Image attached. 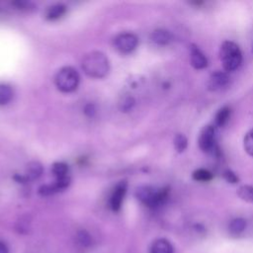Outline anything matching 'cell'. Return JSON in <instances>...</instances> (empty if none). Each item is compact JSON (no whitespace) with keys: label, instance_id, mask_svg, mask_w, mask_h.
<instances>
[{"label":"cell","instance_id":"cell-1","mask_svg":"<svg viewBox=\"0 0 253 253\" xmlns=\"http://www.w3.org/2000/svg\"><path fill=\"white\" fill-rule=\"evenodd\" d=\"M82 69L90 77L104 78L110 71L108 57L101 51H91L82 59Z\"/></svg>","mask_w":253,"mask_h":253},{"label":"cell","instance_id":"cell-2","mask_svg":"<svg viewBox=\"0 0 253 253\" xmlns=\"http://www.w3.org/2000/svg\"><path fill=\"white\" fill-rule=\"evenodd\" d=\"M219 58L225 71H234L242 62V53L235 42L225 41L220 45Z\"/></svg>","mask_w":253,"mask_h":253},{"label":"cell","instance_id":"cell-3","mask_svg":"<svg viewBox=\"0 0 253 253\" xmlns=\"http://www.w3.org/2000/svg\"><path fill=\"white\" fill-rule=\"evenodd\" d=\"M169 190L167 188L155 189L149 186H143L136 190V198L149 208H156L162 205L168 198Z\"/></svg>","mask_w":253,"mask_h":253},{"label":"cell","instance_id":"cell-4","mask_svg":"<svg viewBox=\"0 0 253 253\" xmlns=\"http://www.w3.org/2000/svg\"><path fill=\"white\" fill-rule=\"evenodd\" d=\"M79 81L80 77L78 72L70 66L60 68L54 77L55 86L58 90L64 93L73 92L78 87Z\"/></svg>","mask_w":253,"mask_h":253},{"label":"cell","instance_id":"cell-5","mask_svg":"<svg viewBox=\"0 0 253 253\" xmlns=\"http://www.w3.org/2000/svg\"><path fill=\"white\" fill-rule=\"evenodd\" d=\"M198 144L202 151L210 152L214 149L215 144V129L212 126H205L200 131Z\"/></svg>","mask_w":253,"mask_h":253},{"label":"cell","instance_id":"cell-6","mask_svg":"<svg viewBox=\"0 0 253 253\" xmlns=\"http://www.w3.org/2000/svg\"><path fill=\"white\" fill-rule=\"evenodd\" d=\"M138 39L135 35L131 33H123L120 34L115 39V45L116 47L124 53H128L134 50L137 46Z\"/></svg>","mask_w":253,"mask_h":253},{"label":"cell","instance_id":"cell-7","mask_svg":"<svg viewBox=\"0 0 253 253\" xmlns=\"http://www.w3.org/2000/svg\"><path fill=\"white\" fill-rule=\"evenodd\" d=\"M126 192V183L125 181L120 182L115 187L110 198V207L114 211H119L121 210Z\"/></svg>","mask_w":253,"mask_h":253},{"label":"cell","instance_id":"cell-8","mask_svg":"<svg viewBox=\"0 0 253 253\" xmlns=\"http://www.w3.org/2000/svg\"><path fill=\"white\" fill-rule=\"evenodd\" d=\"M229 82V78L225 72L214 71L211 74L208 81V89L210 91H217L225 87Z\"/></svg>","mask_w":253,"mask_h":253},{"label":"cell","instance_id":"cell-9","mask_svg":"<svg viewBox=\"0 0 253 253\" xmlns=\"http://www.w3.org/2000/svg\"><path fill=\"white\" fill-rule=\"evenodd\" d=\"M190 62L196 69H203L208 65L207 57L195 44H191L190 46Z\"/></svg>","mask_w":253,"mask_h":253},{"label":"cell","instance_id":"cell-10","mask_svg":"<svg viewBox=\"0 0 253 253\" xmlns=\"http://www.w3.org/2000/svg\"><path fill=\"white\" fill-rule=\"evenodd\" d=\"M173 251L172 244L165 238L155 239L149 247V253H173Z\"/></svg>","mask_w":253,"mask_h":253},{"label":"cell","instance_id":"cell-11","mask_svg":"<svg viewBox=\"0 0 253 253\" xmlns=\"http://www.w3.org/2000/svg\"><path fill=\"white\" fill-rule=\"evenodd\" d=\"M172 36L166 30H156L151 34V41L157 44L164 45L171 42Z\"/></svg>","mask_w":253,"mask_h":253},{"label":"cell","instance_id":"cell-12","mask_svg":"<svg viewBox=\"0 0 253 253\" xmlns=\"http://www.w3.org/2000/svg\"><path fill=\"white\" fill-rule=\"evenodd\" d=\"M43 171V168L42 166V164L38 161H32L28 164L27 167V172H26V178L30 179V180H35L38 179L39 177L42 176Z\"/></svg>","mask_w":253,"mask_h":253},{"label":"cell","instance_id":"cell-13","mask_svg":"<svg viewBox=\"0 0 253 253\" xmlns=\"http://www.w3.org/2000/svg\"><path fill=\"white\" fill-rule=\"evenodd\" d=\"M66 12V7L62 4H55L49 7L45 13V17L48 20H57L61 18Z\"/></svg>","mask_w":253,"mask_h":253},{"label":"cell","instance_id":"cell-14","mask_svg":"<svg viewBox=\"0 0 253 253\" xmlns=\"http://www.w3.org/2000/svg\"><path fill=\"white\" fill-rule=\"evenodd\" d=\"M245 228H246V220L242 217H236L232 219L228 226L229 233L232 235L241 234Z\"/></svg>","mask_w":253,"mask_h":253},{"label":"cell","instance_id":"cell-15","mask_svg":"<svg viewBox=\"0 0 253 253\" xmlns=\"http://www.w3.org/2000/svg\"><path fill=\"white\" fill-rule=\"evenodd\" d=\"M230 117V108L224 106L218 110L214 118V124L216 126H223Z\"/></svg>","mask_w":253,"mask_h":253},{"label":"cell","instance_id":"cell-16","mask_svg":"<svg viewBox=\"0 0 253 253\" xmlns=\"http://www.w3.org/2000/svg\"><path fill=\"white\" fill-rule=\"evenodd\" d=\"M14 92L11 86L6 84H0V105H7L13 99Z\"/></svg>","mask_w":253,"mask_h":253},{"label":"cell","instance_id":"cell-17","mask_svg":"<svg viewBox=\"0 0 253 253\" xmlns=\"http://www.w3.org/2000/svg\"><path fill=\"white\" fill-rule=\"evenodd\" d=\"M192 177L195 181H198V182H209L212 179L213 176H212V173L210 172L209 170L200 168L193 172Z\"/></svg>","mask_w":253,"mask_h":253},{"label":"cell","instance_id":"cell-18","mask_svg":"<svg viewBox=\"0 0 253 253\" xmlns=\"http://www.w3.org/2000/svg\"><path fill=\"white\" fill-rule=\"evenodd\" d=\"M51 171L53 173V175L56 177V179L59 178H64L67 177V173H68V167L65 163L63 162H56L52 165Z\"/></svg>","mask_w":253,"mask_h":253},{"label":"cell","instance_id":"cell-19","mask_svg":"<svg viewBox=\"0 0 253 253\" xmlns=\"http://www.w3.org/2000/svg\"><path fill=\"white\" fill-rule=\"evenodd\" d=\"M238 197L246 202L253 203V187L252 186H241L237 190Z\"/></svg>","mask_w":253,"mask_h":253},{"label":"cell","instance_id":"cell-20","mask_svg":"<svg viewBox=\"0 0 253 253\" xmlns=\"http://www.w3.org/2000/svg\"><path fill=\"white\" fill-rule=\"evenodd\" d=\"M76 240L82 247H90L92 244V237L85 230H80L77 232Z\"/></svg>","mask_w":253,"mask_h":253},{"label":"cell","instance_id":"cell-21","mask_svg":"<svg viewBox=\"0 0 253 253\" xmlns=\"http://www.w3.org/2000/svg\"><path fill=\"white\" fill-rule=\"evenodd\" d=\"M187 137L183 134V133H177L175 138H174V146L176 148V150L181 153L183 152L186 147H187Z\"/></svg>","mask_w":253,"mask_h":253},{"label":"cell","instance_id":"cell-22","mask_svg":"<svg viewBox=\"0 0 253 253\" xmlns=\"http://www.w3.org/2000/svg\"><path fill=\"white\" fill-rule=\"evenodd\" d=\"M134 103V99L131 96H124L119 103V108L122 112H128L132 109Z\"/></svg>","mask_w":253,"mask_h":253},{"label":"cell","instance_id":"cell-23","mask_svg":"<svg viewBox=\"0 0 253 253\" xmlns=\"http://www.w3.org/2000/svg\"><path fill=\"white\" fill-rule=\"evenodd\" d=\"M243 145L245 151L253 157V128L250 129L244 136Z\"/></svg>","mask_w":253,"mask_h":253},{"label":"cell","instance_id":"cell-24","mask_svg":"<svg viewBox=\"0 0 253 253\" xmlns=\"http://www.w3.org/2000/svg\"><path fill=\"white\" fill-rule=\"evenodd\" d=\"M223 177H224V179H225L227 182H229V183L234 184V183H237V182H238V177H237L232 171H230V170H225V171L223 172Z\"/></svg>","mask_w":253,"mask_h":253},{"label":"cell","instance_id":"cell-25","mask_svg":"<svg viewBox=\"0 0 253 253\" xmlns=\"http://www.w3.org/2000/svg\"><path fill=\"white\" fill-rule=\"evenodd\" d=\"M95 108H94V106L93 105H91V104H89V105H87L86 106V108H85V114L86 115H88L89 117H92L94 114H95Z\"/></svg>","mask_w":253,"mask_h":253},{"label":"cell","instance_id":"cell-26","mask_svg":"<svg viewBox=\"0 0 253 253\" xmlns=\"http://www.w3.org/2000/svg\"><path fill=\"white\" fill-rule=\"evenodd\" d=\"M0 253H9V249L8 246L6 245V243L2 240H0Z\"/></svg>","mask_w":253,"mask_h":253}]
</instances>
